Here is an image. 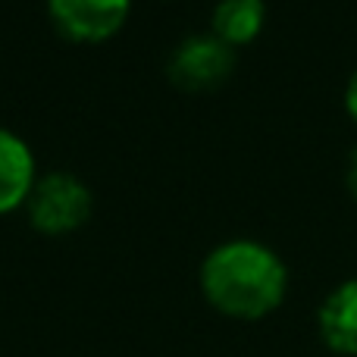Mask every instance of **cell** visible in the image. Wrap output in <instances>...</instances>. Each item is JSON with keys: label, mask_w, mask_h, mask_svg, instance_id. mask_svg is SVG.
I'll list each match as a JSON object with an SVG mask.
<instances>
[{"label": "cell", "mask_w": 357, "mask_h": 357, "mask_svg": "<svg viewBox=\"0 0 357 357\" xmlns=\"http://www.w3.org/2000/svg\"><path fill=\"white\" fill-rule=\"evenodd\" d=\"M204 298L235 320H260L285 301L289 270L270 245L257 238H229L201 264Z\"/></svg>", "instance_id": "cell-1"}, {"label": "cell", "mask_w": 357, "mask_h": 357, "mask_svg": "<svg viewBox=\"0 0 357 357\" xmlns=\"http://www.w3.org/2000/svg\"><path fill=\"white\" fill-rule=\"evenodd\" d=\"M35 182V157L25 138L0 126V210L16 207Z\"/></svg>", "instance_id": "cell-6"}, {"label": "cell", "mask_w": 357, "mask_h": 357, "mask_svg": "<svg viewBox=\"0 0 357 357\" xmlns=\"http://www.w3.org/2000/svg\"><path fill=\"white\" fill-rule=\"evenodd\" d=\"M264 0H216L210 22H213V35L235 47V44H248L251 38H257L264 29Z\"/></svg>", "instance_id": "cell-7"}, {"label": "cell", "mask_w": 357, "mask_h": 357, "mask_svg": "<svg viewBox=\"0 0 357 357\" xmlns=\"http://www.w3.org/2000/svg\"><path fill=\"white\" fill-rule=\"evenodd\" d=\"M317 333L333 354L357 357V279H345L317 307Z\"/></svg>", "instance_id": "cell-4"}, {"label": "cell", "mask_w": 357, "mask_h": 357, "mask_svg": "<svg viewBox=\"0 0 357 357\" xmlns=\"http://www.w3.org/2000/svg\"><path fill=\"white\" fill-rule=\"evenodd\" d=\"M235 69V47L222 38L210 35H188L185 41L176 44L169 54L167 73L185 91H204L213 88Z\"/></svg>", "instance_id": "cell-3"}, {"label": "cell", "mask_w": 357, "mask_h": 357, "mask_svg": "<svg viewBox=\"0 0 357 357\" xmlns=\"http://www.w3.org/2000/svg\"><path fill=\"white\" fill-rule=\"evenodd\" d=\"M345 110L357 123V69L351 73V79H348V85H345Z\"/></svg>", "instance_id": "cell-9"}, {"label": "cell", "mask_w": 357, "mask_h": 357, "mask_svg": "<svg viewBox=\"0 0 357 357\" xmlns=\"http://www.w3.org/2000/svg\"><path fill=\"white\" fill-rule=\"evenodd\" d=\"M91 188L66 169L38 176L29 188V216L38 229L47 232L82 226L91 213Z\"/></svg>", "instance_id": "cell-2"}, {"label": "cell", "mask_w": 357, "mask_h": 357, "mask_svg": "<svg viewBox=\"0 0 357 357\" xmlns=\"http://www.w3.org/2000/svg\"><path fill=\"white\" fill-rule=\"evenodd\" d=\"M345 188L351 195V201L357 204V148L348 154V167H345Z\"/></svg>", "instance_id": "cell-8"}, {"label": "cell", "mask_w": 357, "mask_h": 357, "mask_svg": "<svg viewBox=\"0 0 357 357\" xmlns=\"http://www.w3.org/2000/svg\"><path fill=\"white\" fill-rule=\"evenodd\" d=\"M50 16L73 38H104L123 25L129 0H47Z\"/></svg>", "instance_id": "cell-5"}]
</instances>
